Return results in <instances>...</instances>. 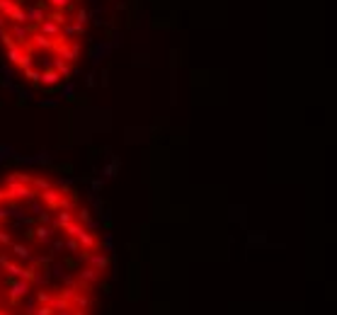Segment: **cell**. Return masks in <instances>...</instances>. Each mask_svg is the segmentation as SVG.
<instances>
[{
  "instance_id": "7a4b0ae2",
  "label": "cell",
  "mask_w": 337,
  "mask_h": 315,
  "mask_svg": "<svg viewBox=\"0 0 337 315\" xmlns=\"http://www.w3.org/2000/svg\"><path fill=\"white\" fill-rule=\"evenodd\" d=\"M83 0H0L7 63L34 87L66 83L83 56Z\"/></svg>"
},
{
  "instance_id": "6da1fadb",
  "label": "cell",
  "mask_w": 337,
  "mask_h": 315,
  "mask_svg": "<svg viewBox=\"0 0 337 315\" xmlns=\"http://www.w3.org/2000/svg\"><path fill=\"white\" fill-rule=\"evenodd\" d=\"M107 269L75 192L39 172L0 179V315H95Z\"/></svg>"
}]
</instances>
